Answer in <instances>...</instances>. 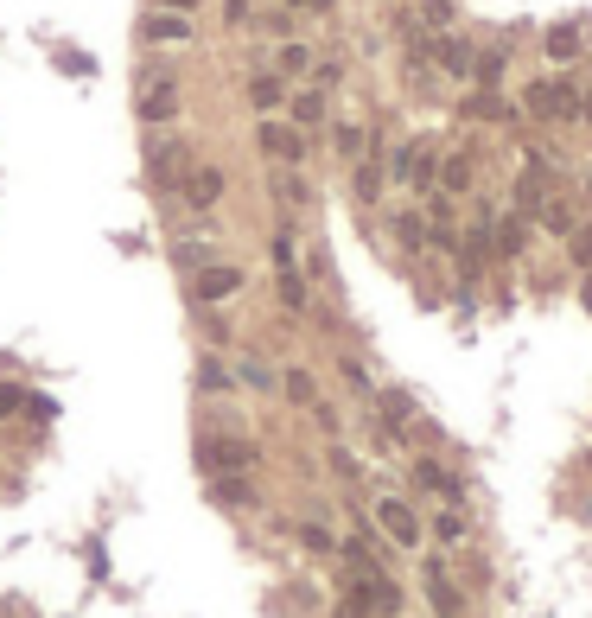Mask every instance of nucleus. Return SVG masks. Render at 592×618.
I'll return each instance as SVG.
<instances>
[{"label": "nucleus", "instance_id": "1", "mask_svg": "<svg viewBox=\"0 0 592 618\" xmlns=\"http://www.w3.org/2000/svg\"><path fill=\"white\" fill-rule=\"evenodd\" d=\"M191 459H198L204 478H255L268 453H261L242 427H198V434H191Z\"/></svg>", "mask_w": 592, "mask_h": 618}, {"label": "nucleus", "instance_id": "2", "mask_svg": "<svg viewBox=\"0 0 592 618\" xmlns=\"http://www.w3.org/2000/svg\"><path fill=\"white\" fill-rule=\"evenodd\" d=\"M185 115V96H179V71H172V64H141V71H134V122H141L147 134L153 128H172Z\"/></svg>", "mask_w": 592, "mask_h": 618}, {"label": "nucleus", "instance_id": "3", "mask_svg": "<svg viewBox=\"0 0 592 618\" xmlns=\"http://www.w3.org/2000/svg\"><path fill=\"white\" fill-rule=\"evenodd\" d=\"M141 166H147V185L160 198H179V185H185V173L198 166V153H191V141L185 134H172V128H153L147 141H141Z\"/></svg>", "mask_w": 592, "mask_h": 618}, {"label": "nucleus", "instance_id": "4", "mask_svg": "<svg viewBox=\"0 0 592 618\" xmlns=\"http://www.w3.org/2000/svg\"><path fill=\"white\" fill-rule=\"evenodd\" d=\"M242 287H249V268L223 255V262H211L204 274H191V281H185V306H217V313H223L230 300H242Z\"/></svg>", "mask_w": 592, "mask_h": 618}, {"label": "nucleus", "instance_id": "5", "mask_svg": "<svg viewBox=\"0 0 592 618\" xmlns=\"http://www.w3.org/2000/svg\"><path fill=\"white\" fill-rule=\"evenodd\" d=\"M223 198H230V173H223L217 160H198L185 173V185H179V198H172V204H179L185 217H211Z\"/></svg>", "mask_w": 592, "mask_h": 618}, {"label": "nucleus", "instance_id": "6", "mask_svg": "<svg viewBox=\"0 0 592 618\" xmlns=\"http://www.w3.org/2000/svg\"><path fill=\"white\" fill-rule=\"evenodd\" d=\"M134 45H141V51H179V45H198V20L147 7L141 20H134Z\"/></svg>", "mask_w": 592, "mask_h": 618}, {"label": "nucleus", "instance_id": "7", "mask_svg": "<svg viewBox=\"0 0 592 618\" xmlns=\"http://www.w3.org/2000/svg\"><path fill=\"white\" fill-rule=\"evenodd\" d=\"M255 153H261V160H274V166H306L312 141L293 122H281V115H261V122H255Z\"/></svg>", "mask_w": 592, "mask_h": 618}, {"label": "nucleus", "instance_id": "8", "mask_svg": "<svg viewBox=\"0 0 592 618\" xmlns=\"http://www.w3.org/2000/svg\"><path fill=\"white\" fill-rule=\"evenodd\" d=\"M191 396L198 402H223V396H242L236 389V370H230V357L204 345L198 357H191Z\"/></svg>", "mask_w": 592, "mask_h": 618}, {"label": "nucleus", "instance_id": "9", "mask_svg": "<svg viewBox=\"0 0 592 618\" xmlns=\"http://www.w3.org/2000/svg\"><path fill=\"white\" fill-rule=\"evenodd\" d=\"M376 529L402 548V555H414V548L427 542V529H421V517H414L408 497H376Z\"/></svg>", "mask_w": 592, "mask_h": 618}, {"label": "nucleus", "instance_id": "10", "mask_svg": "<svg viewBox=\"0 0 592 618\" xmlns=\"http://www.w3.org/2000/svg\"><path fill=\"white\" fill-rule=\"evenodd\" d=\"M522 109L535 115V122H573V115H580V90H573V83H529V96H522Z\"/></svg>", "mask_w": 592, "mask_h": 618}, {"label": "nucleus", "instance_id": "11", "mask_svg": "<svg viewBox=\"0 0 592 618\" xmlns=\"http://www.w3.org/2000/svg\"><path fill=\"white\" fill-rule=\"evenodd\" d=\"M230 370H236V389H242V396H281V370L268 364V351H249V345H236Z\"/></svg>", "mask_w": 592, "mask_h": 618}, {"label": "nucleus", "instance_id": "12", "mask_svg": "<svg viewBox=\"0 0 592 618\" xmlns=\"http://www.w3.org/2000/svg\"><path fill=\"white\" fill-rule=\"evenodd\" d=\"M204 497H211L223 517H249V510H261L255 478H204Z\"/></svg>", "mask_w": 592, "mask_h": 618}, {"label": "nucleus", "instance_id": "13", "mask_svg": "<svg viewBox=\"0 0 592 618\" xmlns=\"http://www.w3.org/2000/svg\"><path fill=\"white\" fill-rule=\"evenodd\" d=\"M287 122L300 128V134H319L325 122H332V96L312 90V83H306V90H293V96H287Z\"/></svg>", "mask_w": 592, "mask_h": 618}, {"label": "nucleus", "instance_id": "14", "mask_svg": "<svg viewBox=\"0 0 592 618\" xmlns=\"http://www.w3.org/2000/svg\"><path fill=\"white\" fill-rule=\"evenodd\" d=\"M287 77H274V71H255L249 83H242V102H249V109H255V122H261V115H281L287 109Z\"/></svg>", "mask_w": 592, "mask_h": 618}, {"label": "nucleus", "instance_id": "15", "mask_svg": "<svg viewBox=\"0 0 592 618\" xmlns=\"http://www.w3.org/2000/svg\"><path fill=\"white\" fill-rule=\"evenodd\" d=\"M166 255H172V268H179V281H191V274H204L211 262H223V249L211 243V236H179Z\"/></svg>", "mask_w": 592, "mask_h": 618}, {"label": "nucleus", "instance_id": "16", "mask_svg": "<svg viewBox=\"0 0 592 618\" xmlns=\"http://www.w3.org/2000/svg\"><path fill=\"white\" fill-rule=\"evenodd\" d=\"M376 415H382V434L402 440L414 427V396H402V389H376Z\"/></svg>", "mask_w": 592, "mask_h": 618}, {"label": "nucleus", "instance_id": "17", "mask_svg": "<svg viewBox=\"0 0 592 618\" xmlns=\"http://www.w3.org/2000/svg\"><path fill=\"white\" fill-rule=\"evenodd\" d=\"M427 606H433V618H459V612H465V599H459V587L446 580L440 561H427Z\"/></svg>", "mask_w": 592, "mask_h": 618}, {"label": "nucleus", "instance_id": "18", "mask_svg": "<svg viewBox=\"0 0 592 618\" xmlns=\"http://www.w3.org/2000/svg\"><path fill=\"white\" fill-rule=\"evenodd\" d=\"M281 402H287V408H306V415L319 408V383H312L306 364H287V370H281Z\"/></svg>", "mask_w": 592, "mask_h": 618}, {"label": "nucleus", "instance_id": "19", "mask_svg": "<svg viewBox=\"0 0 592 618\" xmlns=\"http://www.w3.org/2000/svg\"><path fill=\"white\" fill-rule=\"evenodd\" d=\"M268 192L281 198L287 211H306V204H312V185L300 179V166H274V173H268Z\"/></svg>", "mask_w": 592, "mask_h": 618}, {"label": "nucleus", "instance_id": "20", "mask_svg": "<svg viewBox=\"0 0 592 618\" xmlns=\"http://www.w3.org/2000/svg\"><path fill=\"white\" fill-rule=\"evenodd\" d=\"M312 64H319V58H312V45L306 39H287V45H274V64H268V71L274 77H312Z\"/></svg>", "mask_w": 592, "mask_h": 618}, {"label": "nucleus", "instance_id": "21", "mask_svg": "<svg viewBox=\"0 0 592 618\" xmlns=\"http://www.w3.org/2000/svg\"><path fill=\"white\" fill-rule=\"evenodd\" d=\"M26 402H32V383L0 370V427H20L26 421Z\"/></svg>", "mask_w": 592, "mask_h": 618}, {"label": "nucleus", "instance_id": "22", "mask_svg": "<svg viewBox=\"0 0 592 618\" xmlns=\"http://www.w3.org/2000/svg\"><path fill=\"white\" fill-rule=\"evenodd\" d=\"M274 300H281V313H312V287L300 268H281L274 274Z\"/></svg>", "mask_w": 592, "mask_h": 618}, {"label": "nucleus", "instance_id": "23", "mask_svg": "<svg viewBox=\"0 0 592 618\" xmlns=\"http://www.w3.org/2000/svg\"><path fill=\"white\" fill-rule=\"evenodd\" d=\"M414 485L421 491H433V497H452V504H459V478H452L440 459H414Z\"/></svg>", "mask_w": 592, "mask_h": 618}, {"label": "nucleus", "instance_id": "24", "mask_svg": "<svg viewBox=\"0 0 592 618\" xmlns=\"http://www.w3.org/2000/svg\"><path fill=\"white\" fill-rule=\"evenodd\" d=\"M382 173H389V166H382V153H363V160H357V173H351V192H357V204H376V192H382Z\"/></svg>", "mask_w": 592, "mask_h": 618}, {"label": "nucleus", "instance_id": "25", "mask_svg": "<svg viewBox=\"0 0 592 618\" xmlns=\"http://www.w3.org/2000/svg\"><path fill=\"white\" fill-rule=\"evenodd\" d=\"M433 58H440V71L446 77H472V45H465V39H433Z\"/></svg>", "mask_w": 592, "mask_h": 618}, {"label": "nucleus", "instance_id": "26", "mask_svg": "<svg viewBox=\"0 0 592 618\" xmlns=\"http://www.w3.org/2000/svg\"><path fill=\"white\" fill-rule=\"evenodd\" d=\"M26 427H32V434L58 427V396H51V389H32V402H26Z\"/></svg>", "mask_w": 592, "mask_h": 618}, {"label": "nucleus", "instance_id": "27", "mask_svg": "<svg viewBox=\"0 0 592 618\" xmlns=\"http://www.w3.org/2000/svg\"><path fill=\"white\" fill-rule=\"evenodd\" d=\"M465 115H472V122H510V102H503L497 90H478L472 102H465Z\"/></svg>", "mask_w": 592, "mask_h": 618}, {"label": "nucleus", "instance_id": "28", "mask_svg": "<svg viewBox=\"0 0 592 618\" xmlns=\"http://www.w3.org/2000/svg\"><path fill=\"white\" fill-rule=\"evenodd\" d=\"M268 262H274V274H281V268H300V243H293V230H287V223L268 236Z\"/></svg>", "mask_w": 592, "mask_h": 618}, {"label": "nucleus", "instance_id": "29", "mask_svg": "<svg viewBox=\"0 0 592 618\" xmlns=\"http://www.w3.org/2000/svg\"><path fill=\"white\" fill-rule=\"evenodd\" d=\"M300 548H306V555H319V561H332L338 555V536L325 523H300Z\"/></svg>", "mask_w": 592, "mask_h": 618}, {"label": "nucleus", "instance_id": "30", "mask_svg": "<svg viewBox=\"0 0 592 618\" xmlns=\"http://www.w3.org/2000/svg\"><path fill=\"white\" fill-rule=\"evenodd\" d=\"M440 192H472V160H465V153L440 160Z\"/></svg>", "mask_w": 592, "mask_h": 618}, {"label": "nucleus", "instance_id": "31", "mask_svg": "<svg viewBox=\"0 0 592 618\" xmlns=\"http://www.w3.org/2000/svg\"><path fill=\"white\" fill-rule=\"evenodd\" d=\"M332 147H338V160H351V166L370 153V147H363V128H357V122H338V128H332Z\"/></svg>", "mask_w": 592, "mask_h": 618}, {"label": "nucleus", "instance_id": "32", "mask_svg": "<svg viewBox=\"0 0 592 618\" xmlns=\"http://www.w3.org/2000/svg\"><path fill=\"white\" fill-rule=\"evenodd\" d=\"M548 58H580V26H548Z\"/></svg>", "mask_w": 592, "mask_h": 618}, {"label": "nucleus", "instance_id": "33", "mask_svg": "<svg viewBox=\"0 0 592 618\" xmlns=\"http://www.w3.org/2000/svg\"><path fill=\"white\" fill-rule=\"evenodd\" d=\"M395 243H402V249H427V223L414 211H395Z\"/></svg>", "mask_w": 592, "mask_h": 618}, {"label": "nucleus", "instance_id": "34", "mask_svg": "<svg viewBox=\"0 0 592 618\" xmlns=\"http://www.w3.org/2000/svg\"><path fill=\"white\" fill-rule=\"evenodd\" d=\"M249 26H261V32H274V39H281V45L293 39V13H287V7H268V13H255Z\"/></svg>", "mask_w": 592, "mask_h": 618}, {"label": "nucleus", "instance_id": "35", "mask_svg": "<svg viewBox=\"0 0 592 618\" xmlns=\"http://www.w3.org/2000/svg\"><path fill=\"white\" fill-rule=\"evenodd\" d=\"M217 13H223V26H230V32H242V26L255 20V0H217Z\"/></svg>", "mask_w": 592, "mask_h": 618}, {"label": "nucleus", "instance_id": "36", "mask_svg": "<svg viewBox=\"0 0 592 618\" xmlns=\"http://www.w3.org/2000/svg\"><path fill=\"white\" fill-rule=\"evenodd\" d=\"M465 536V517L459 510H440V517H433V542H459Z\"/></svg>", "mask_w": 592, "mask_h": 618}, {"label": "nucleus", "instance_id": "37", "mask_svg": "<svg viewBox=\"0 0 592 618\" xmlns=\"http://www.w3.org/2000/svg\"><path fill=\"white\" fill-rule=\"evenodd\" d=\"M491 230H497V255H516V249H522V223H516V217L491 223Z\"/></svg>", "mask_w": 592, "mask_h": 618}, {"label": "nucleus", "instance_id": "38", "mask_svg": "<svg viewBox=\"0 0 592 618\" xmlns=\"http://www.w3.org/2000/svg\"><path fill=\"white\" fill-rule=\"evenodd\" d=\"M332 83H344V64L338 58H319V64H312V90H332Z\"/></svg>", "mask_w": 592, "mask_h": 618}, {"label": "nucleus", "instance_id": "39", "mask_svg": "<svg viewBox=\"0 0 592 618\" xmlns=\"http://www.w3.org/2000/svg\"><path fill=\"white\" fill-rule=\"evenodd\" d=\"M472 71H478V83H484V90H497V77H503V51H484V58L472 64Z\"/></svg>", "mask_w": 592, "mask_h": 618}, {"label": "nucleus", "instance_id": "40", "mask_svg": "<svg viewBox=\"0 0 592 618\" xmlns=\"http://www.w3.org/2000/svg\"><path fill=\"white\" fill-rule=\"evenodd\" d=\"M325 459H332V472H338V478H363V466L351 459V446H338V440H332V453H325Z\"/></svg>", "mask_w": 592, "mask_h": 618}, {"label": "nucleus", "instance_id": "41", "mask_svg": "<svg viewBox=\"0 0 592 618\" xmlns=\"http://www.w3.org/2000/svg\"><path fill=\"white\" fill-rule=\"evenodd\" d=\"M573 262L592 274V223H586V230H573Z\"/></svg>", "mask_w": 592, "mask_h": 618}, {"label": "nucleus", "instance_id": "42", "mask_svg": "<svg viewBox=\"0 0 592 618\" xmlns=\"http://www.w3.org/2000/svg\"><path fill=\"white\" fill-rule=\"evenodd\" d=\"M274 7H287V13H332L338 0H274Z\"/></svg>", "mask_w": 592, "mask_h": 618}, {"label": "nucleus", "instance_id": "43", "mask_svg": "<svg viewBox=\"0 0 592 618\" xmlns=\"http://www.w3.org/2000/svg\"><path fill=\"white\" fill-rule=\"evenodd\" d=\"M147 7H160V13H185V20H198V7H204V0H147Z\"/></svg>", "mask_w": 592, "mask_h": 618}, {"label": "nucleus", "instance_id": "44", "mask_svg": "<svg viewBox=\"0 0 592 618\" xmlns=\"http://www.w3.org/2000/svg\"><path fill=\"white\" fill-rule=\"evenodd\" d=\"M427 26H433V32L452 26V7H446V0H427Z\"/></svg>", "mask_w": 592, "mask_h": 618}, {"label": "nucleus", "instance_id": "45", "mask_svg": "<svg viewBox=\"0 0 592 618\" xmlns=\"http://www.w3.org/2000/svg\"><path fill=\"white\" fill-rule=\"evenodd\" d=\"M542 223H548V230H573V217L561 211V204H548V211H542Z\"/></svg>", "mask_w": 592, "mask_h": 618}, {"label": "nucleus", "instance_id": "46", "mask_svg": "<svg viewBox=\"0 0 592 618\" xmlns=\"http://www.w3.org/2000/svg\"><path fill=\"white\" fill-rule=\"evenodd\" d=\"M580 306H586V313H592V274H586V287H580Z\"/></svg>", "mask_w": 592, "mask_h": 618}, {"label": "nucleus", "instance_id": "47", "mask_svg": "<svg viewBox=\"0 0 592 618\" xmlns=\"http://www.w3.org/2000/svg\"><path fill=\"white\" fill-rule=\"evenodd\" d=\"M580 122H592V96H580Z\"/></svg>", "mask_w": 592, "mask_h": 618}]
</instances>
